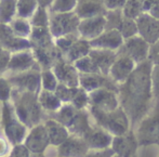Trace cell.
<instances>
[{
    "label": "cell",
    "instance_id": "cell-1",
    "mask_svg": "<svg viewBox=\"0 0 159 157\" xmlns=\"http://www.w3.org/2000/svg\"><path fill=\"white\" fill-rule=\"evenodd\" d=\"M152 66L149 61L138 64L126 81L118 85L119 105L131 124H139L155 105L151 88Z\"/></svg>",
    "mask_w": 159,
    "mask_h": 157
},
{
    "label": "cell",
    "instance_id": "cell-2",
    "mask_svg": "<svg viewBox=\"0 0 159 157\" xmlns=\"http://www.w3.org/2000/svg\"><path fill=\"white\" fill-rule=\"evenodd\" d=\"M10 101L12 102L19 119L28 129L41 124L43 111L38 102V93L21 91L12 88Z\"/></svg>",
    "mask_w": 159,
    "mask_h": 157
},
{
    "label": "cell",
    "instance_id": "cell-3",
    "mask_svg": "<svg viewBox=\"0 0 159 157\" xmlns=\"http://www.w3.org/2000/svg\"><path fill=\"white\" fill-rule=\"evenodd\" d=\"M89 114L95 126L104 129L113 136H124L129 132L131 122L126 112L120 106L111 112H101L89 109Z\"/></svg>",
    "mask_w": 159,
    "mask_h": 157
},
{
    "label": "cell",
    "instance_id": "cell-4",
    "mask_svg": "<svg viewBox=\"0 0 159 157\" xmlns=\"http://www.w3.org/2000/svg\"><path fill=\"white\" fill-rule=\"evenodd\" d=\"M1 126L7 140L12 145L23 143L30 130L19 119L11 101L2 103Z\"/></svg>",
    "mask_w": 159,
    "mask_h": 157
},
{
    "label": "cell",
    "instance_id": "cell-5",
    "mask_svg": "<svg viewBox=\"0 0 159 157\" xmlns=\"http://www.w3.org/2000/svg\"><path fill=\"white\" fill-rule=\"evenodd\" d=\"M136 142L140 145L159 144V105L153 109L138 124L135 134Z\"/></svg>",
    "mask_w": 159,
    "mask_h": 157
},
{
    "label": "cell",
    "instance_id": "cell-6",
    "mask_svg": "<svg viewBox=\"0 0 159 157\" xmlns=\"http://www.w3.org/2000/svg\"><path fill=\"white\" fill-rule=\"evenodd\" d=\"M41 68L37 64L30 71L23 72V73L14 74L9 77H6L11 84L13 89L21 91H28L33 93H39L40 87H41Z\"/></svg>",
    "mask_w": 159,
    "mask_h": 157
},
{
    "label": "cell",
    "instance_id": "cell-7",
    "mask_svg": "<svg viewBox=\"0 0 159 157\" xmlns=\"http://www.w3.org/2000/svg\"><path fill=\"white\" fill-rule=\"evenodd\" d=\"M80 19L74 11L64 13H52L49 19V30L53 38H59L69 34H76Z\"/></svg>",
    "mask_w": 159,
    "mask_h": 157
},
{
    "label": "cell",
    "instance_id": "cell-8",
    "mask_svg": "<svg viewBox=\"0 0 159 157\" xmlns=\"http://www.w3.org/2000/svg\"><path fill=\"white\" fill-rule=\"evenodd\" d=\"M89 109L101 112H111L120 106L118 93L106 88H100L88 93Z\"/></svg>",
    "mask_w": 159,
    "mask_h": 157
},
{
    "label": "cell",
    "instance_id": "cell-9",
    "mask_svg": "<svg viewBox=\"0 0 159 157\" xmlns=\"http://www.w3.org/2000/svg\"><path fill=\"white\" fill-rule=\"evenodd\" d=\"M149 51V44L139 35L128 38L124 41L122 46L117 53L129 57L136 65L147 61Z\"/></svg>",
    "mask_w": 159,
    "mask_h": 157
},
{
    "label": "cell",
    "instance_id": "cell-10",
    "mask_svg": "<svg viewBox=\"0 0 159 157\" xmlns=\"http://www.w3.org/2000/svg\"><path fill=\"white\" fill-rule=\"evenodd\" d=\"M23 144L32 154H43L50 146V141L44 125L38 124L28 130Z\"/></svg>",
    "mask_w": 159,
    "mask_h": 157
},
{
    "label": "cell",
    "instance_id": "cell-11",
    "mask_svg": "<svg viewBox=\"0 0 159 157\" xmlns=\"http://www.w3.org/2000/svg\"><path fill=\"white\" fill-rule=\"evenodd\" d=\"M0 47L10 53L32 49L30 40L15 36L8 24H0Z\"/></svg>",
    "mask_w": 159,
    "mask_h": 157
},
{
    "label": "cell",
    "instance_id": "cell-12",
    "mask_svg": "<svg viewBox=\"0 0 159 157\" xmlns=\"http://www.w3.org/2000/svg\"><path fill=\"white\" fill-rule=\"evenodd\" d=\"M138 35L151 46L159 39V20L148 13H142L135 20Z\"/></svg>",
    "mask_w": 159,
    "mask_h": 157
},
{
    "label": "cell",
    "instance_id": "cell-13",
    "mask_svg": "<svg viewBox=\"0 0 159 157\" xmlns=\"http://www.w3.org/2000/svg\"><path fill=\"white\" fill-rule=\"evenodd\" d=\"M79 87L87 93L100 88H106L118 93V85H116L108 76L102 74H79Z\"/></svg>",
    "mask_w": 159,
    "mask_h": 157
},
{
    "label": "cell",
    "instance_id": "cell-14",
    "mask_svg": "<svg viewBox=\"0 0 159 157\" xmlns=\"http://www.w3.org/2000/svg\"><path fill=\"white\" fill-rule=\"evenodd\" d=\"M51 69L57 77L59 84L74 88L79 87V73L75 68L74 64L65 61L64 58L59 60Z\"/></svg>",
    "mask_w": 159,
    "mask_h": 157
},
{
    "label": "cell",
    "instance_id": "cell-15",
    "mask_svg": "<svg viewBox=\"0 0 159 157\" xmlns=\"http://www.w3.org/2000/svg\"><path fill=\"white\" fill-rule=\"evenodd\" d=\"M136 64L125 54L117 53V58L114 61L108 72V77L115 82L116 85H120L126 81L127 78L134 71Z\"/></svg>",
    "mask_w": 159,
    "mask_h": 157
},
{
    "label": "cell",
    "instance_id": "cell-16",
    "mask_svg": "<svg viewBox=\"0 0 159 157\" xmlns=\"http://www.w3.org/2000/svg\"><path fill=\"white\" fill-rule=\"evenodd\" d=\"M105 30V17L104 15L90 17V19L80 20L77 28V33L81 39L91 40L95 39Z\"/></svg>",
    "mask_w": 159,
    "mask_h": 157
},
{
    "label": "cell",
    "instance_id": "cell-17",
    "mask_svg": "<svg viewBox=\"0 0 159 157\" xmlns=\"http://www.w3.org/2000/svg\"><path fill=\"white\" fill-rule=\"evenodd\" d=\"M59 157H84L89 151L86 141L76 136H69L57 147Z\"/></svg>",
    "mask_w": 159,
    "mask_h": 157
},
{
    "label": "cell",
    "instance_id": "cell-18",
    "mask_svg": "<svg viewBox=\"0 0 159 157\" xmlns=\"http://www.w3.org/2000/svg\"><path fill=\"white\" fill-rule=\"evenodd\" d=\"M124 38L117 30H104L98 37L91 40V49H103V50L116 51L117 52L124 44Z\"/></svg>",
    "mask_w": 159,
    "mask_h": 157
},
{
    "label": "cell",
    "instance_id": "cell-19",
    "mask_svg": "<svg viewBox=\"0 0 159 157\" xmlns=\"http://www.w3.org/2000/svg\"><path fill=\"white\" fill-rule=\"evenodd\" d=\"M113 138L111 133L94 125L82 139L86 141L89 150H105L111 147Z\"/></svg>",
    "mask_w": 159,
    "mask_h": 157
},
{
    "label": "cell",
    "instance_id": "cell-20",
    "mask_svg": "<svg viewBox=\"0 0 159 157\" xmlns=\"http://www.w3.org/2000/svg\"><path fill=\"white\" fill-rule=\"evenodd\" d=\"M35 64H36V60L34 58L32 49L19 51V52L11 53L10 61H9L7 71L11 72L12 75H14V74L30 71V69L33 68Z\"/></svg>",
    "mask_w": 159,
    "mask_h": 157
},
{
    "label": "cell",
    "instance_id": "cell-21",
    "mask_svg": "<svg viewBox=\"0 0 159 157\" xmlns=\"http://www.w3.org/2000/svg\"><path fill=\"white\" fill-rule=\"evenodd\" d=\"M74 10L80 20L105 15L106 13L103 0H78Z\"/></svg>",
    "mask_w": 159,
    "mask_h": 157
},
{
    "label": "cell",
    "instance_id": "cell-22",
    "mask_svg": "<svg viewBox=\"0 0 159 157\" xmlns=\"http://www.w3.org/2000/svg\"><path fill=\"white\" fill-rule=\"evenodd\" d=\"M136 139L132 134H124V136H114L111 149L114 154L119 157H131L136 150Z\"/></svg>",
    "mask_w": 159,
    "mask_h": 157
},
{
    "label": "cell",
    "instance_id": "cell-23",
    "mask_svg": "<svg viewBox=\"0 0 159 157\" xmlns=\"http://www.w3.org/2000/svg\"><path fill=\"white\" fill-rule=\"evenodd\" d=\"M88 55L94 62L100 73L102 75L108 76L109 68H111L114 61L117 58V52L116 51L103 50V49H91Z\"/></svg>",
    "mask_w": 159,
    "mask_h": 157
},
{
    "label": "cell",
    "instance_id": "cell-24",
    "mask_svg": "<svg viewBox=\"0 0 159 157\" xmlns=\"http://www.w3.org/2000/svg\"><path fill=\"white\" fill-rule=\"evenodd\" d=\"M92 126L93 125L90 122V114L87 112V109H81L77 112L75 118L66 129L71 136L84 138V134L91 129Z\"/></svg>",
    "mask_w": 159,
    "mask_h": 157
},
{
    "label": "cell",
    "instance_id": "cell-25",
    "mask_svg": "<svg viewBox=\"0 0 159 157\" xmlns=\"http://www.w3.org/2000/svg\"><path fill=\"white\" fill-rule=\"evenodd\" d=\"M44 127H46L47 133L49 136V141H50V145L53 146H59L60 144L64 142L67 138L69 136V132L66 128L59 122H57L53 118L46 120L43 122Z\"/></svg>",
    "mask_w": 159,
    "mask_h": 157
},
{
    "label": "cell",
    "instance_id": "cell-26",
    "mask_svg": "<svg viewBox=\"0 0 159 157\" xmlns=\"http://www.w3.org/2000/svg\"><path fill=\"white\" fill-rule=\"evenodd\" d=\"M90 51H91L90 42L88 40L79 38V39H77L71 44V47L68 49V51L63 55V58L65 61L73 64V63H75L78 60L87 57Z\"/></svg>",
    "mask_w": 159,
    "mask_h": 157
},
{
    "label": "cell",
    "instance_id": "cell-27",
    "mask_svg": "<svg viewBox=\"0 0 159 157\" xmlns=\"http://www.w3.org/2000/svg\"><path fill=\"white\" fill-rule=\"evenodd\" d=\"M38 102L43 113L46 112L50 114L55 113L63 104L54 92L46 90H40V92L38 93Z\"/></svg>",
    "mask_w": 159,
    "mask_h": 157
},
{
    "label": "cell",
    "instance_id": "cell-28",
    "mask_svg": "<svg viewBox=\"0 0 159 157\" xmlns=\"http://www.w3.org/2000/svg\"><path fill=\"white\" fill-rule=\"evenodd\" d=\"M16 12L15 0H0V24H9Z\"/></svg>",
    "mask_w": 159,
    "mask_h": 157
},
{
    "label": "cell",
    "instance_id": "cell-29",
    "mask_svg": "<svg viewBox=\"0 0 159 157\" xmlns=\"http://www.w3.org/2000/svg\"><path fill=\"white\" fill-rule=\"evenodd\" d=\"M121 12L122 15L127 19L136 20L142 13H144L142 1L141 0H126V3L121 9Z\"/></svg>",
    "mask_w": 159,
    "mask_h": 157
},
{
    "label": "cell",
    "instance_id": "cell-30",
    "mask_svg": "<svg viewBox=\"0 0 159 157\" xmlns=\"http://www.w3.org/2000/svg\"><path fill=\"white\" fill-rule=\"evenodd\" d=\"M10 27L15 36L21 38H26V39H27V37H30V31H32L30 23L26 19H22V17L12 20L10 23Z\"/></svg>",
    "mask_w": 159,
    "mask_h": 157
},
{
    "label": "cell",
    "instance_id": "cell-31",
    "mask_svg": "<svg viewBox=\"0 0 159 157\" xmlns=\"http://www.w3.org/2000/svg\"><path fill=\"white\" fill-rule=\"evenodd\" d=\"M39 7L37 0H19L16 3L17 16L22 19L30 17Z\"/></svg>",
    "mask_w": 159,
    "mask_h": 157
},
{
    "label": "cell",
    "instance_id": "cell-32",
    "mask_svg": "<svg viewBox=\"0 0 159 157\" xmlns=\"http://www.w3.org/2000/svg\"><path fill=\"white\" fill-rule=\"evenodd\" d=\"M117 30L124 38V40L131 38L133 36L138 35V27H136V22L135 20L127 19V17H122L121 22L119 23L117 27Z\"/></svg>",
    "mask_w": 159,
    "mask_h": 157
},
{
    "label": "cell",
    "instance_id": "cell-33",
    "mask_svg": "<svg viewBox=\"0 0 159 157\" xmlns=\"http://www.w3.org/2000/svg\"><path fill=\"white\" fill-rule=\"evenodd\" d=\"M73 64L79 74H101L94 62L91 60L89 55L78 60Z\"/></svg>",
    "mask_w": 159,
    "mask_h": 157
},
{
    "label": "cell",
    "instance_id": "cell-34",
    "mask_svg": "<svg viewBox=\"0 0 159 157\" xmlns=\"http://www.w3.org/2000/svg\"><path fill=\"white\" fill-rule=\"evenodd\" d=\"M40 76H41L42 90L54 92L57 85H59V81H57L55 75L53 74L52 69H44V71H41Z\"/></svg>",
    "mask_w": 159,
    "mask_h": 157
},
{
    "label": "cell",
    "instance_id": "cell-35",
    "mask_svg": "<svg viewBox=\"0 0 159 157\" xmlns=\"http://www.w3.org/2000/svg\"><path fill=\"white\" fill-rule=\"evenodd\" d=\"M104 17H105V30H117L118 25L121 22L124 15H122L121 10H109L106 11Z\"/></svg>",
    "mask_w": 159,
    "mask_h": 157
},
{
    "label": "cell",
    "instance_id": "cell-36",
    "mask_svg": "<svg viewBox=\"0 0 159 157\" xmlns=\"http://www.w3.org/2000/svg\"><path fill=\"white\" fill-rule=\"evenodd\" d=\"M79 35L78 33L76 34H69V35H65L62 37L55 38V47L57 48V50L62 53V55H64L65 53L68 51V49L71 47V44L76 41L77 39H79Z\"/></svg>",
    "mask_w": 159,
    "mask_h": 157
},
{
    "label": "cell",
    "instance_id": "cell-37",
    "mask_svg": "<svg viewBox=\"0 0 159 157\" xmlns=\"http://www.w3.org/2000/svg\"><path fill=\"white\" fill-rule=\"evenodd\" d=\"M78 88H79V87L74 88V87H67V86H65V85L59 84L57 89H55L54 93L57 94V96L60 99V101H61L63 104H65V103H70L73 98L75 96L76 92H77Z\"/></svg>",
    "mask_w": 159,
    "mask_h": 157
},
{
    "label": "cell",
    "instance_id": "cell-38",
    "mask_svg": "<svg viewBox=\"0 0 159 157\" xmlns=\"http://www.w3.org/2000/svg\"><path fill=\"white\" fill-rule=\"evenodd\" d=\"M30 23L32 27H49V17L46 8L38 7L35 13L32 15V20Z\"/></svg>",
    "mask_w": 159,
    "mask_h": 157
},
{
    "label": "cell",
    "instance_id": "cell-39",
    "mask_svg": "<svg viewBox=\"0 0 159 157\" xmlns=\"http://www.w3.org/2000/svg\"><path fill=\"white\" fill-rule=\"evenodd\" d=\"M151 88L154 103L159 105V65H153L151 71Z\"/></svg>",
    "mask_w": 159,
    "mask_h": 157
},
{
    "label": "cell",
    "instance_id": "cell-40",
    "mask_svg": "<svg viewBox=\"0 0 159 157\" xmlns=\"http://www.w3.org/2000/svg\"><path fill=\"white\" fill-rule=\"evenodd\" d=\"M78 0H55L54 3L51 6L52 13H64L71 12L75 9Z\"/></svg>",
    "mask_w": 159,
    "mask_h": 157
},
{
    "label": "cell",
    "instance_id": "cell-41",
    "mask_svg": "<svg viewBox=\"0 0 159 157\" xmlns=\"http://www.w3.org/2000/svg\"><path fill=\"white\" fill-rule=\"evenodd\" d=\"M70 104L73 105L75 109H80V111H81V109H88V105H89L88 93H87L84 89H81L79 87L77 92L75 94V96H74L73 100H71Z\"/></svg>",
    "mask_w": 159,
    "mask_h": 157
},
{
    "label": "cell",
    "instance_id": "cell-42",
    "mask_svg": "<svg viewBox=\"0 0 159 157\" xmlns=\"http://www.w3.org/2000/svg\"><path fill=\"white\" fill-rule=\"evenodd\" d=\"M12 93V86L3 76H0V101L2 103L9 102Z\"/></svg>",
    "mask_w": 159,
    "mask_h": 157
},
{
    "label": "cell",
    "instance_id": "cell-43",
    "mask_svg": "<svg viewBox=\"0 0 159 157\" xmlns=\"http://www.w3.org/2000/svg\"><path fill=\"white\" fill-rule=\"evenodd\" d=\"M144 13H148L153 17L159 20V0H141Z\"/></svg>",
    "mask_w": 159,
    "mask_h": 157
},
{
    "label": "cell",
    "instance_id": "cell-44",
    "mask_svg": "<svg viewBox=\"0 0 159 157\" xmlns=\"http://www.w3.org/2000/svg\"><path fill=\"white\" fill-rule=\"evenodd\" d=\"M30 156H32V153H30V151L23 143L13 145L8 155V157H30Z\"/></svg>",
    "mask_w": 159,
    "mask_h": 157
},
{
    "label": "cell",
    "instance_id": "cell-45",
    "mask_svg": "<svg viewBox=\"0 0 159 157\" xmlns=\"http://www.w3.org/2000/svg\"><path fill=\"white\" fill-rule=\"evenodd\" d=\"M147 61H149L152 65H159V39L149 46Z\"/></svg>",
    "mask_w": 159,
    "mask_h": 157
},
{
    "label": "cell",
    "instance_id": "cell-46",
    "mask_svg": "<svg viewBox=\"0 0 159 157\" xmlns=\"http://www.w3.org/2000/svg\"><path fill=\"white\" fill-rule=\"evenodd\" d=\"M114 155L113 150L109 147L105 150H89L84 157H113Z\"/></svg>",
    "mask_w": 159,
    "mask_h": 157
},
{
    "label": "cell",
    "instance_id": "cell-47",
    "mask_svg": "<svg viewBox=\"0 0 159 157\" xmlns=\"http://www.w3.org/2000/svg\"><path fill=\"white\" fill-rule=\"evenodd\" d=\"M126 0H103L106 11L109 10H121L124 8Z\"/></svg>",
    "mask_w": 159,
    "mask_h": 157
},
{
    "label": "cell",
    "instance_id": "cell-48",
    "mask_svg": "<svg viewBox=\"0 0 159 157\" xmlns=\"http://www.w3.org/2000/svg\"><path fill=\"white\" fill-rule=\"evenodd\" d=\"M10 57L11 53L8 52V51L3 50L2 52H0V76H2L7 72Z\"/></svg>",
    "mask_w": 159,
    "mask_h": 157
},
{
    "label": "cell",
    "instance_id": "cell-49",
    "mask_svg": "<svg viewBox=\"0 0 159 157\" xmlns=\"http://www.w3.org/2000/svg\"><path fill=\"white\" fill-rule=\"evenodd\" d=\"M10 143L6 138L0 136V157H6L10 152Z\"/></svg>",
    "mask_w": 159,
    "mask_h": 157
},
{
    "label": "cell",
    "instance_id": "cell-50",
    "mask_svg": "<svg viewBox=\"0 0 159 157\" xmlns=\"http://www.w3.org/2000/svg\"><path fill=\"white\" fill-rule=\"evenodd\" d=\"M53 1H54V0H37L39 7H42V8H46V7H48V6H52Z\"/></svg>",
    "mask_w": 159,
    "mask_h": 157
},
{
    "label": "cell",
    "instance_id": "cell-51",
    "mask_svg": "<svg viewBox=\"0 0 159 157\" xmlns=\"http://www.w3.org/2000/svg\"><path fill=\"white\" fill-rule=\"evenodd\" d=\"M30 157H47V156L44 155V153H43V154H32Z\"/></svg>",
    "mask_w": 159,
    "mask_h": 157
},
{
    "label": "cell",
    "instance_id": "cell-52",
    "mask_svg": "<svg viewBox=\"0 0 159 157\" xmlns=\"http://www.w3.org/2000/svg\"><path fill=\"white\" fill-rule=\"evenodd\" d=\"M2 51H3V49H2L1 47H0V52H2Z\"/></svg>",
    "mask_w": 159,
    "mask_h": 157
},
{
    "label": "cell",
    "instance_id": "cell-53",
    "mask_svg": "<svg viewBox=\"0 0 159 157\" xmlns=\"http://www.w3.org/2000/svg\"><path fill=\"white\" fill-rule=\"evenodd\" d=\"M113 157H119V156H117V155H114Z\"/></svg>",
    "mask_w": 159,
    "mask_h": 157
},
{
    "label": "cell",
    "instance_id": "cell-54",
    "mask_svg": "<svg viewBox=\"0 0 159 157\" xmlns=\"http://www.w3.org/2000/svg\"><path fill=\"white\" fill-rule=\"evenodd\" d=\"M57 157H59V156H57Z\"/></svg>",
    "mask_w": 159,
    "mask_h": 157
},
{
    "label": "cell",
    "instance_id": "cell-55",
    "mask_svg": "<svg viewBox=\"0 0 159 157\" xmlns=\"http://www.w3.org/2000/svg\"><path fill=\"white\" fill-rule=\"evenodd\" d=\"M158 157H159V156H158Z\"/></svg>",
    "mask_w": 159,
    "mask_h": 157
}]
</instances>
